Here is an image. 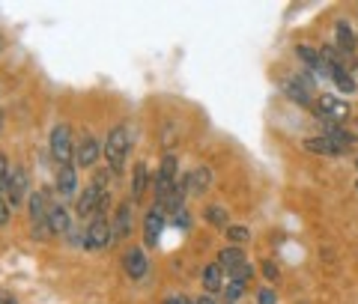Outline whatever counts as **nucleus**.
<instances>
[{"label":"nucleus","mask_w":358,"mask_h":304,"mask_svg":"<svg viewBox=\"0 0 358 304\" xmlns=\"http://www.w3.org/2000/svg\"><path fill=\"white\" fill-rule=\"evenodd\" d=\"M114 242H117L114 224H110L108 218H93L90 227L84 230V247L87 251H108Z\"/></svg>","instance_id":"423d86ee"},{"label":"nucleus","mask_w":358,"mask_h":304,"mask_svg":"<svg viewBox=\"0 0 358 304\" xmlns=\"http://www.w3.org/2000/svg\"><path fill=\"white\" fill-rule=\"evenodd\" d=\"M51 159L57 161V167L63 164H75V138H72V129L66 126V122H57V126L51 129Z\"/></svg>","instance_id":"20e7f679"},{"label":"nucleus","mask_w":358,"mask_h":304,"mask_svg":"<svg viewBox=\"0 0 358 304\" xmlns=\"http://www.w3.org/2000/svg\"><path fill=\"white\" fill-rule=\"evenodd\" d=\"M224 236H227V242H233V245H242V242H248L251 239V230L248 227H242V224H230L227 230H224Z\"/></svg>","instance_id":"a878e982"},{"label":"nucleus","mask_w":358,"mask_h":304,"mask_svg":"<svg viewBox=\"0 0 358 304\" xmlns=\"http://www.w3.org/2000/svg\"><path fill=\"white\" fill-rule=\"evenodd\" d=\"M257 304H278V292L272 287H263L257 292Z\"/></svg>","instance_id":"cd10ccee"},{"label":"nucleus","mask_w":358,"mask_h":304,"mask_svg":"<svg viewBox=\"0 0 358 304\" xmlns=\"http://www.w3.org/2000/svg\"><path fill=\"white\" fill-rule=\"evenodd\" d=\"M0 48H3V36H0Z\"/></svg>","instance_id":"f704fd0d"},{"label":"nucleus","mask_w":358,"mask_h":304,"mask_svg":"<svg viewBox=\"0 0 358 304\" xmlns=\"http://www.w3.org/2000/svg\"><path fill=\"white\" fill-rule=\"evenodd\" d=\"M150 185H152V182H150L147 161H138V164H134V173H131V203H141Z\"/></svg>","instance_id":"412c9836"},{"label":"nucleus","mask_w":358,"mask_h":304,"mask_svg":"<svg viewBox=\"0 0 358 304\" xmlns=\"http://www.w3.org/2000/svg\"><path fill=\"white\" fill-rule=\"evenodd\" d=\"M0 301H3V296H0Z\"/></svg>","instance_id":"4c0bfd02"},{"label":"nucleus","mask_w":358,"mask_h":304,"mask_svg":"<svg viewBox=\"0 0 358 304\" xmlns=\"http://www.w3.org/2000/svg\"><path fill=\"white\" fill-rule=\"evenodd\" d=\"M48 227H51V236H69L72 233V215L63 203H51L48 206Z\"/></svg>","instance_id":"dca6fc26"},{"label":"nucleus","mask_w":358,"mask_h":304,"mask_svg":"<svg viewBox=\"0 0 358 304\" xmlns=\"http://www.w3.org/2000/svg\"><path fill=\"white\" fill-rule=\"evenodd\" d=\"M194 304H215V301H212V296H200Z\"/></svg>","instance_id":"2f4dec72"},{"label":"nucleus","mask_w":358,"mask_h":304,"mask_svg":"<svg viewBox=\"0 0 358 304\" xmlns=\"http://www.w3.org/2000/svg\"><path fill=\"white\" fill-rule=\"evenodd\" d=\"M176 173H179V159L173 152H167L164 159H162V164H159V173H155V179H152V191H155V203H162L171 191L176 188Z\"/></svg>","instance_id":"39448f33"},{"label":"nucleus","mask_w":358,"mask_h":304,"mask_svg":"<svg viewBox=\"0 0 358 304\" xmlns=\"http://www.w3.org/2000/svg\"><path fill=\"white\" fill-rule=\"evenodd\" d=\"M9 215H13V206H9L6 197H0V227H3V224H9Z\"/></svg>","instance_id":"c756f323"},{"label":"nucleus","mask_w":358,"mask_h":304,"mask_svg":"<svg viewBox=\"0 0 358 304\" xmlns=\"http://www.w3.org/2000/svg\"><path fill=\"white\" fill-rule=\"evenodd\" d=\"M129 150H131V129L126 126V122H120V126H114L108 131V138L102 143V155L108 161V171H114V173L126 171Z\"/></svg>","instance_id":"f257e3e1"},{"label":"nucleus","mask_w":358,"mask_h":304,"mask_svg":"<svg viewBox=\"0 0 358 304\" xmlns=\"http://www.w3.org/2000/svg\"><path fill=\"white\" fill-rule=\"evenodd\" d=\"M48 191H33L30 200H27V215H30V230H33V239L45 242L51 236L48 227Z\"/></svg>","instance_id":"f03ea898"},{"label":"nucleus","mask_w":358,"mask_h":304,"mask_svg":"<svg viewBox=\"0 0 358 304\" xmlns=\"http://www.w3.org/2000/svg\"><path fill=\"white\" fill-rule=\"evenodd\" d=\"M224 272L227 275H233L236 268H242L245 263H248V256H245V251L242 247H236V245H230V247H224V251H218V260H215Z\"/></svg>","instance_id":"6ab92c4d"},{"label":"nucleus","mask_w":358,"mask_h":304,"mask_svg":"<svg viewBox=\"0 0 358 304\" xmlns=\"http://www.w3.org/2000/svg\"><path fill=\"white\" fill-rule=\"evenodd\" d=\"M164 227H167V212L159 206V203H152V209L143 215V242H147V247L159 245Z\"/></svg>","instance_id":"6e6552de"},{"label":"nucleus","mask_w":358,"mask_h":304,"mask_svg":"<svg viewBox=\"0 0 358 304\" xmlns=\"http://www.w3.org/2000/svg\"><path fill=\"white\" fill-rule=\"evenodd\" d=\"M331 81L338 84V89H343L346 96H352L355 89H358V84H355V78H352V72H346L343 66H331Z\"/></svg>","instance_id":"393cba45"},{"label":"nucleus","mask_w":358,"mask_h":304,"mask_svg":"<svg viewBox=\"0 0 358 304\" xmlns=\"http://www.w3.org/2000/svg\"><path fill=\"white\" fill-rule=\"evenodd\" d=\"M322 138H329L338 150H343V155L346 152H352V146H355V134H350L343 126H331V122H322Z\"/></svg>","instance_id":"a211bd4d"},{"label":"nucleus","mask_w":358,"mask_h":304,"mask_svg":"<svg viewBox=\"0 0 358 304\" xmlns=\"http://www.w3.org/2000/svg\"><path fill=\"white\" fill-rule=\"evenodd\" d=\"M9 161H6V155H0V197H6V185H9Z\"/></svg>","instance_id":"bb28decb"},{"label":"nucleus","mask_w":358,"mask_h":304,"mask_svg":"<svg viewBox=\"0 0 358 304\" xmlns=\"http://www.w3.org/2000/svg\"><path fill=\"white\" fill-rule=\"evenodd\" d=\"M27 188H30L27 171H24V167H13V171H9V185H6V200H9V206L18 209L24 200H30Z\"/></svg>","instance_id":"1a4fd4ad"},{"label":"nucleus","mask_w":358,"mask_h":304,"mask_svg":"<svg viewBox=\"0 0 358 304\" xmlns=\"http://www.w3.org/2000/svg\"><path fill=\"white\" fill-rule=\"evenodd\" d=\"M212 179H215V173H212V167H209V164H200V167H194L192 173H185L188 197H200V194H206V191L212 188Z\"/></svg>","instance_id":"4468645a"},{"label":"nucleus","mask_w":358,"mask_h":304,"mask_svg":"<svg viewBox=\"0 0 358 304\" xmlns=\"http://www.w3.org/2000/svg\"><path fill=\"white\" fill-rule=\"evenodd\" d=\"M263 275H266V280H272V284H275V280L281 277V268H278L272 260H266V263H263Z\"/></svg>","instance_id":"c85d7f7f"},{"label":"nucleus","mask_w":358,"mask_h":304,"mask_svg":"<svg viewBox=\"0 0 358 304\" xmlns=\"http://www.w3.org/2000/svg\"><path fill=\"white\" fill-rule=\"evenodd\" d=\"M57 194H60V200H69V197L78 194V171H75V164L57 167Z\"/></svg>","instance_id":"f3484780"},{"label":"nucleus","mask_w":358,"mask_h":304,"mask_svg":"<svg viewBox=\"0 0 358 304\" xmlns=\"http://www.w3.org/2000/svg\"><path fill=\"white\" fill-rule=\"evenodd\" d=\"M105 194H108V191L96 188L93 182H90V185L84 188V194H78V203H75L78 218H96V215H99V203H102Z\"/></svg>","instance_id":"f8f14e48"},{"label":"nucleus","mask_w":358,"mask_h":304,"mask_svg":"<svg viewBox=\"0 0 358 304\" xmlns=\"http://www.w3.org/2000/svg\"><path fill=\"white\" fill-rule=\"evenodd\" d=\"M313 110H317L320 122H331V126H343V122L350 120V114H352L350 101H343V99L331 96V93H322L317 99V105H313Z\"/></svg>","instance_id":"7ed1b4c3"},{"label":"nucleus","mask_w":358,"mask_h":304,"mask_svg":"<svg viewBox=\"0 0 358 304\" xmlns=\"http://www.w3.org/2000/svg\"><path fill=\"white\" fill-rule=\"evenodd\" d=\"M114 236L117 239H129L131 236V227H134V203H131V197L129 200H122L120 206H117V212H114Z\"/></svg>","instance_id":"2eb2a0df"},{"label":"nucleus","mask_w":358,"mask_h":304,"mask_svg":"<svg viewBox=\"0 0 358 304\" xmlns=\"http://www.w3.org/2000/svg\"><path fill=\"white\" fill-rule=\"evenodd\" d=\"M334 45H338L343 54H352V51H355L358 36H355V30H352V24H350L346 18H341L338 24H334Z\"/></svg>","instance_id":"aec40b11"},{"label":"nucleus","mask_w":358,"mask_h":304,"mask_svg":"<svg viewBox=\"0 0 358 304\" xmlns=\"http://www.w3.org/2000/svg\"><path fill=\"white\" fill-rule=\"evenodd\" d=\"M122 272H126L129 280H143L150 272V256L143 247H129L126 254H122Z\"/></svg>","instance_id":"9d476101"},{"label":"nucleus","mask_w":358,"mask_h":304,"mask_svg":"<svg viewBox=\"0 0 358 304\" xmlns=\"http://www.w3.org/2000/svg\"><path fill=\"white\" fill-rule=\"evenodd\" d=\"M305 146L308 152H313V155H329V159H338V155H343V150H338L329 138H322V134H313V138H305Z\"/></svg>","instance_id":"4be33fe9"},{"label":"nucleus","mask_w":358,"mask_h":304,"mask_svg":"<svg viewBox=\"0 0 358 304\" xmlns=\"http://www.w3.org/2000/svg\"><path fill=\"white\" fill-rule=\"evenodd\" d=\"M296 57L301 60V66H308L313 75L320 78H331V66L322 60V54L317 48H310V45H296Z\"/></svg>","instance_id":"ddd939ff"},{"label":"nucleus","mask_w":358,"mask_h":304,"mask_svg":"<svg viewBox=\"0 0 358 304\" xmlns=\"http://www.w3.org/2000/svg\"><path fill=\"white\" fill-rule=\"evenodd\" d=\"M281 87H284V96L289 101H296L301 108H313V81L308 75H301V72L287 75Z\"/></svg>","instance_id":"0eeeda50"},{"label":"nucleus","mask_w":358,"mask_h":304,"mask_svg":"<svg viewBox=\"0 0 358 304\" xmlns=\"http://www.w3.org/2000/svg\"><path fill=\"white\" fill-rule=\"evenodd\" d=\"M0 304H18V298H13V296H3V301Z\"/></svg>","instance_id":"473e14b6"},{"label":"nucleus","mask_w":358,"mask_h":304,"mask_svg":"<svg viewBox=\"0 0 358 304\" xmlns=\"http://www.w3.org/2000/svg\"><path fill=\"white\" fill-rule=\"evenodd\" d=\"M200 277H203V289L209 292V296H212V292H221L224 289V268L218 263H209Z\"/></svg>","instance_id":"5701e85b"},{"label":"nucleus","mask_w":358,"mask_h":304,"mask_svg":"<svg viewBox=\"0 0 358 304\" xmlns=\"http://www.w3.org/2000/svg\"><path fill=\"white\" fill-rule=\"evenodd\" d=\"M203 218L212 224V227H218V230H227L230 227V212L218 206V203H212V206L203 209Z\"/></svg>","instance_id":"b1692460"},{"label":"nucleus","mask_w":358,"mask_h":304,"mask_svg":"<svg viewBox=\"0 0 358 304\" xmlns=\"http://www.w3.org/2000/svg\"><path fill=\"white\" fill-rule=\"evenodd\" d=\"M355 167H358V159H355Z\"/></svg>","instance_id":"e433bc0d"},{"label":"nucleus","mask_w":358,"mask_h":304,"mask_svg":"<svg viewBox=\"0 0 358 304\" xmlns=\"http://www.w3.org/2000/svg\"><path fill=\"white\" fill-rule=\"evenodd\" d=\"M0 129H3V114H0Z\"/></svg>","instance_id":"72a5a7b5"},{"label":"nucleus","mask_w":358,"mask_h":304,"mask_svg":"<svg viewBox=\"0 0 358 304\" xmlns=\"http://www.w3.org/2000/svg\"><path fill=\"white\" fill-rule=\"evenodd\" d=\"M99 155H102V143H99L93 134H81L75 143V167H93L99 161Z\"/></svg>","instance_id":"9b49d317"},{"label":"nucleus","mask_w":358,"mask_h":304,"mask_svg":"<svg viewBox=\"0 0 358 304\" xmlns=\"http://www.w3.org/2000/svg\"><path fill=\"white\" fill-rule=\"evenodd\" d=\"M355 191H358V179H355Z\"/></svg>","instance_id":"c9c22d12"},{"label":"nucleus","mask_w":358,"mask_h":304,"mask_svg":"<svg viewBox=\"0 0 358 304\" xmlns=\"http://www.w3.org/2000/svg\"><path fill=\"white\" fill-rule=\"evenodd\" d=\"M164 304H194V301L188 298V296H182V292H179V296H171V298H164Z\"/></svg>","instance_id":"7c9ffc66"}]
</instances>
